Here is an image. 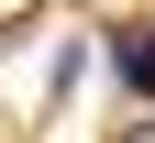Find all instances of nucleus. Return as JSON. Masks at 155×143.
Returning <instances> with one entry per match:
<instances>
[{
  "label": "nucleus",
  "instance_id": "obj_1",
  "mask_svg": "<svg viewBox=\"0 0 155 143\" xmlns=\"http://www.w3.org/2000/svg\"><path fill=\"white\" fill-rule=\"evenodd\" d=\"M111 55H122V88H144V99H155V22H133Z\"/></svg>",
  "mask_w": 155,
  "mask_h": 143
}]
</instances>
